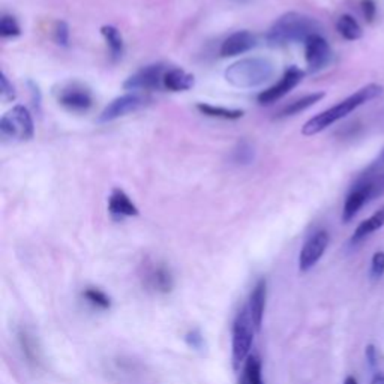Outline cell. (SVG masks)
Returning <instances> with one entry per match:
<instances>
[{"label":"cell","mask_w":384,"mask_h":384,"mask_svg":"<svg viewBox=\"0 0 384 384\" xmlns=\"http://www.w3.org/2000/svg\"><path fill=\"white\" fill-rule=\"evenodd\" d=\"M108 212H110V215L114 220H123V218H130V216L139 215L137 206L131 201L128 194L121 188H114L112 191L110 199H108Z\"/></svg>","instance_id":"cell-16"},{"label":"cell","mask_w":384,"mask_h":384,"mask_svg":"<svg viewBox=\"0 0 384 384\" xmlns=\"http://www.w3.org/2000/svg\"><path fill=\"white\" fill-rule=\"evenodd\" d=\"M185 341H186V344H188L190 347L197 348V350L201 348V347H203V342H204V341H203V337H201V333H200L199 330H192V332H190V333L185 337Z\"/></svg>","instance_id":"cell-33"},{"label":"cell","mask_w":384,"mask_h":384,"mask_svg":"<svg viewBox=\"0 0 384 384\" xmlns=\"http://www.w3.org/2000/svg\"><path fill=\"white\" fill-rule=\"evenodd\" d=\"M255 328L251 320L248 307H242L233 321L231 332V363L233 369L239 371L242 363L249 358V351L254 342Z\"/></svg>","instance_id":"cell-4"},{"label":"cell","mask_w":384,"mask_h":384,"mask_svg":"<svg viewBox=\"0 0 384 384\" xmlns=\"http://www.w3.org/2000/svg\"><path fill=\"white\" fill-rule=\"evenodd\" d=\"M371 384H384V376H376L372 378Z\"/></svg>","instance_id":"cell-36"},{"label":"cell","mask_w":384,"mask_h":384,"mask_svg":"<svg viewBox=\"0 0 384 384\" xmlns=\"http://www.w3.org/2000/svg\"><path fill=\"white\" fill-rule=\"evenodd\" d=\"M18 341L27 362L36 365L39 362V346L36 338L27 329H22L18 332Z\"/></svg>","instance_id":"cell-22"},{"label":"cell","mask_w":384,"mask_h":384,"mask_svg":"<svg viewBox=\"0 0 384 384\" xmlns=\"http://www.w3.org/2000/svg\"><path fill=\"white\" fill-rule=\"evenodd\" d=\"M365 358L369 363V367L376 368V365H377V350H376V346H374V344H368V346L365 347Z\"/></svg>","instance_id":"cell-34"},{"label":"cell","mask_w":384,"mask_h":384,"mask_svg":"<svg viewBox=\"0 0 384 384\" xmlns=\"http://www.w3.org/2000/svg\"><path fill=\"white\" fill-rule=\"evenodd\" d=\"M101 33L105 39V43L110 48L112 56L114 59H119L123 54V38L122 33L117 27L114 26H102L101 27Z\"/></svg>","instance_id":"cell-24"},{"label":"cell","mask_w":384,"mask_h":384,"mask_svg":"<svg viewBox=\"0 0 384 384\" xmlns=\"http://www.w3.org/2000/svg\"><path fill=\"white\" fill-rule=\"evenodd\" d=\"M143 282L147 290L158 294L170 293L174 287V279L171 270L165 264L153 263L147 264L143 273Z\"/></svg>","instance_id":"cell-12"},{"label":"cell","mask_w":384,"mask_h":384,"mask_svg":"<svg viewBox=\"0 0 384 384\" xmlns=\"http://www.w3.org/2000/svg\"><path fill=\"white\" fill-rule=\"evenodd\" d=\"M381 165H384V147H383V151H381V153L378 155V158H377V161H376V164H374V167H378V169H380V167Z\"/></svg>","instance_id":"cell-35"},{"label":"cell","mask_w":384,"mask_h":384,"mask_svg":"<svg viewBox=\"0 0 384 384\" xmlns=\"http://www.w3.org/2000/svg\"><path fill=\"white\" fill-rule=\"evenodd\" d=\"M384 225V206L377 210L376 213H374L372 216H369L368 220L365 221H362L359 225H358V229L354 230L353 233V238H351V242H360L363 240L365 238H368L369 234L372 233H376L377 230H380L381 227Z\"/></svg>","instance_id":"cell-18"},{"label":"cell","mask_w":384,"mask_h":384,"mask_svg":"<svg viewBox=\"0 0 384 384\" xmlns=\"http://www.w3.org/2000/svg\"><path fill=\"white\" fill-rule=\"evenodd\" d=\"M329 242H330V238L326 230H320L317 233H314L311 238L305 242L299 255L300 272H308L318 263V260L323 257V254L326 252Z\"/></svg>","instance_id":"cell-10"},{"label":"cell","mask_w":384,"mask_h":384,"mask_svg":"<svg viewBox=\"0 0 384 384\" xmlns=\"http://www.w3.org/2000/svg\"><path fill=\"white\" fill-rule=\"evenodd\" d=\"M303 75L305 72L299 70L298 66H290L277 84L266 89V91H263L259 95V102L261 105H270L273 102H277L303 80Z\"/></svg>","instance_id":"cell-11"},{"label":"cell","mask_w":384,"mask_h":384,"mask_svg":"<svg viewBox=\"0 0 384 384\" xmlns=\"http://www.w3.org/2000/svg\"><path fill=\"white\" fill-rule=\"evenodd\" d=\"M371 273L374 278H381L384 275V251H377L372 255Z\"/></svg>","instance_id":"cell-29"},{"label":"cell","mask_w":384,"mask_h":384,"mask_svg":"<svg viewBox=\"0 0 384 384\" xmlns=\"http://www.w3.org/2000/svg\"><path fill=\"white\" fill-rule=\"evenodd\" d=\"M320 24L314 18L299 13H289L279 17L266 33V41L272 47L307 43L312 35L320 33Z\"/></svg>","instance_id":"cell-2"},{"label":"cell","mask_w":384,"mask_h":384,"mask_svg":"<svg viewBox=\"0 0 384 384\" xmlns=\"http://www.w3.org/2000/svg\"><path fill=\"white\" fill-rule=\"evenodd\" d=\"M337 31L344 39H347V41H358V39L363 36V31L360 24L358 23V20L348 14H342L338 18Z\"/></svg>","instance_id":"cell-20"},{"label":"cell","mask_w":384,"mask_h":384,"mask_svg":"<svg viewBox=\"0 0 384 384\" xmlns=\"http://www.w3.org/2000/svg\"><path fill=\"white\" fill-rule=\"evenodd\" d=\"M83 298L86 299V302H89L92 305V307L98 308V309H110L112 308V299L107 296V294L95 287H89L83 291Z\"/></svg>","instance_id":"cell-25"},{"label":"cell","mask_w":384,"mask_h":384,"mask_svg":"<svg viewBox=\"0 0 384 384\" xmlns=\"http://www.w3.org/2000/svg\"><path fill=\"white\" fill-rule=\"evenodd\" d=\"M54 39L62 47H68V44H70V27L65 22H57L54 29Z\"/></svg>","instance_id":"cell-28"},{"label":"cell","mask_w":384,"mask_h":384,"mask_svg":"<svg viewBox=\"0 0 384 384\" xmlns=\"http://www.w3.org/2000/svg\"><path fill=\"white\" fill-rule=\"evenodd\" d=\"M360 9H362V14H363V17H365L367 22L372 23L374 18H376V15H377L376 2H374V0H362Z\"/></svg>","instance_id":"cell-31"},{"label":"cell","mask_w":384,"mask_h":384,"mask_svg":"<svg viewBox=\"0 0 384 384\" xmlns=\"http://www.w3.org/2000/svg\"><path fill=\"white\" fill-rule=\"evenodd\" d=\"M324 96H326V93H324V92H314V93H309L307 96H303V98H300V100H296V101L290 102L289 105H285L278 117L296 116V114H299V113H302L305 110H308L309 107H312V105H315L317 102H320Z\"/></svg>","instance_id":"cell-19"},{"label":"cell","mask_w":384,"mask_h":384,"mask_svg":"<svg viewBox=\"0 0 384 384\" xmlns=\"http://www.w3.org/2000/svg\"><path fill=\"white\" fill-rule=\"evenodd\" d=\"M20 35H22V27H20L15 17L3 15L2 20H0V36L3 39H8Z\"/></svg>","instance_id":"cell-27"},{"label":"cell","mask_w":384,"mask_h":384,"mask_svg":"<svg viewBox=\"0 0 384 384\" xmlns=\"http://www.w3.org/2000/svg\"><path fill=\"white\" fill-rule=\"evenodd\" d=\"M332 59L330 45L321 33L312 35L305 43V61H307L309 72H318L326 68Z\"/></svg>","instance_id":"cell-9"},{"label":"cell","mask_w":384,"mask_h":384,"mask_svg":"<svg viewBox=\"0 0 384 384\" xmlns=\"http://www.w3.org/2000/svg\"><path fill=\"white\" fill-rule=\"evenodd\" d=\"M0 95H2V100L6 102L14 101L17 96V93L14 91V86L9 83L5 72H2V78H0Z\"/></svg>","instance_id":"cell-30"},{"label":"cell","mask_w":384,"mask_h":384,"mask_svg":"<svg viewBox=\"0 0 384 384\" xmlns=\"http://www.w3.org/2000/svg\"><path fill=\"white\" fill-rule=\"evenodd\" d=\"M197 110L201 114L208 117H215V119H224V121H238L243 116L242 110H233V108H224L216 107L212 104H199Z\"/></svg>","instance_id":"cell-23"},{"label":"cell","mask_w":384,"mask_h":384,"mask_svg":"<svg viewBox=\"0 0 384 384\" xmlns=\"http://www.w3.org/2000/svg\"><path fill=\"white\" fill-rule=\"evenodd\" d=\"M0 132L6 139L20 141L32 140L35 135V125L31 113L23 105H15L13 110L3 114L0 121Z\"/></svg>","instance_id":"cell-5"},{"label":"cell","mask_w":384,"mask_h":384,"mask_svg":"<svg viewBox=\"0 0 384 384\" xmlns=\"http://www.w3.org/2000/svg\"><path fill=\"white\" fill-rule=\"evenodd\" d=\"M56 98L59 104L74 113H84L93 105L92 92L84 84L77 82L62 84L56 91Z\"/></svg>","instance_id":"cell-6"},{"label":"cell","mask_w":384,"mask_h":384,"mask_svg":"<svg viewBox=\"0 0 384 384\" xmlns=\"http://www.w3.org/2000/svg\"><path fill=\"white\" fill-rule=\"evenodd\" d=\"M169 71L162 63L147 65L141 70L137 71L123 83L126 91L141 92V91H153V89H160L164 86L165 72Z\"/></svg>","instance_id":"cell-7"},{"label":"cell","mask_w":384,"mask_h":384,"mask_svg":"<svg viewBox=\"0 0 384 384\" xmlns=\"http://www.w3.org/2000/svg\"><path fill=\"white\" fill-rule=\"evenodd\" d=\"M257 44V36L254 33L249 31H239L224 39L220 53L222 57H234L251 52Z\"/></svg>","instance_id":"cell-13"},{"label":"cell","mask_w":384,"mask_h":384,"mask_svg":"<svg viewBox=\"0 0 384 384\" xmlns=\"http://www.w3.org/2000/svg\"><path fill=\"white\" fill-rule=\"evenodd\" d=\"M266 296H268V282H266V279H260L257 284H255V287L252 289V291L249 294L248 305H246L249 309L255 332H259L261 329L263 315H264V308H266Z\"/></svg>","instance_id":"cell-15"},{"label":"cell","mask_w":384,"mask_h":384,"mask_svg":"<svg viewBox=\"0 0 384 384\" xmlns=\"http://www.w3.org/2000/svg\"><path fill=\"white\" fill-rule=\"evenodd\" d=\"M146 104V98L141 96L140 93L132 92V93H126L119 98H116L110 104H108L102 113L100 114V121L101 123H108L121 119L123 116L131 114Z\"/></svg>","instance_id":"cell-8"},{"label":"cell","mask_w":384,"mask_h":384,"mask_svg":"<svg viewBox=\"0 0 384 384\" xmlns=\"http://www.w3.org/2000/svg\"><path fill=\"white\" fill-rule=\"evenodd\" d=\"M371 201L369 186L365 182H358L356 186L351 190V192L347 195L346 203H344L342 209V222L348 224L354 216L359 213V210Z\"/></svg>","instance_id":"cell-14"},{"label":"cell","mask_w":384,"mask_h":384,"mask_svg":"<svg viewBox=\"0 0 384 384\" xmlns=\"http://www.w3.org/2000/svg\"><path fill=\"white\" fill-rule=\"evenodd\" d=\"M239 384H264L261 377V360L259 356H249L246 359Z\"/></svg>","instance_id":"cell-21"},{"label":"cell","mask_w":384,"mask_h":384,"mask_svg":"<svg viewBox=\"0 0 384 384\" xmlns=\"http://www.w3.org/2000/svg\"><path fill=\"white\" fill-rule=\"evenodd\" d=\"M383 92H384V87L380 84H376V83L363 86L362 89H359L356 93H353L351 96L346 98L344 101L328 108L326 112L314 116L312 119H309L307 123L303 125L302 134L307 137H311V135H315V134L324 131L326 128L332 126L333 123H337L338 121L344 119V117H347L354 110H358V108L362 107L363 104H367L372 100H376V98L381 96Z\"/></svg>","instance_id":"cell-1"},{"label":"cell","mask_w":384,"mask_h":384,"mask_svg":"<svg viewBox=\"0 0 384 384\" xmlns=\"http://www.w3.org/2000/svg\"><path fill=\"white\" fill-rule=\"evenodd\" d=\"M234 158H236V161L240 164H248L252 160V149L246 143H242L239 146V149H236Z\"/></svg>","instance_id":"cell-32"},{"label":"cell","mask_w":384,"mask_h":384,"mask_svg":"<svg viewBox=\"0 0 384 384\" xmlns=\"http://www.w3.org/2000/svg\"><path fill=\"white\" fill-rule=\"evenodd\" d=\"M275 75V63L266 57H246L225 70V80L238 89H254Z\"/></svg>","instance_id":"cell-3"},{"label":"cell","mask_w":384,"mask_h":384,"mask_svg":"<svg viewBox=\"0 0 384 384\" xmlns=\"http://www.w3.org/2000/svg\"><path fill=\"white\" fill-rule=\"evenodd\" d=\"M344 384H358V380L354 378L353 376H348V377L346 378V381H344Z\"/></svg>","instance_id":"cell-37"},{"label":"cell","mask_w":384,"mask_h":384,"mask_svg":"<svg viewBox=\"0 0 384 384\" xmlns=\"http://www.w3.org/2000/svg\"><path fill=\"white\" fill-rule=\"evenodd\" d=\"M360 182H365L369 186V194H371V201L378 199V197L384 195V170L363 176Z\"/></svg>","instance_id":"cell-26"},{"label":"cell","mask_w":384,"mask_h":384,"mask_svg":"<svg viewBox=\"0 0 384 384\" xmlns=\"http://www.w3.org/2000/svg\"><path fill=\"white\" fill-rule=\"evenodd\" d=\"M194 86V77L179 68L169 70L164 77V87L171 92H183L190 91Z\"/></svg>","instance_id":"cell-17"}]
</instances>
